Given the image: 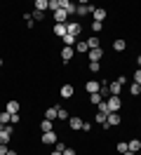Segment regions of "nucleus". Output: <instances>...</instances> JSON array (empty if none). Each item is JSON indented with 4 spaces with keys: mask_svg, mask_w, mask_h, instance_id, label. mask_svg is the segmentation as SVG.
Returning <instances> with one entry per match:
<instances>
[{
    "mask_svg": "<svg viewBox=\"0 0 141 155\" xmlns=\"http://www.w3.org/2000/svg\"><path fill=\"white\" fill-rule=\"evenodd\" d=\"M106 104H108V113H120V108H122L120 97H111V99H106Z\"/></svg>",
    "mask_w": 141,
    "mask_h": 155,
    "instance_id": "1",
    "label": "nucleus"
},
{
    "mask_svg": "<svg viewBox=\"0 0 141 155\" xmlns=\"http://www.w3.org/2000/svg\"><path fill=\"white\" fill-rule=\"evenodd\" d=\"M92 12H94V5H89V2H80V5H78V10H75V14L87 17V14H92Z\"/></svg>",
    "mask_w": 141,
    "mask_h": 155,
    "instance_id": "2",
    "label": "nucleus"
},
{
    "mask_svg": "<svg viewBox=\"0 0 141 155\" xmlns=\"http://www.w3.org/2000/svg\"><path fill=\"white\" fill-rule=\"evenodd\" d=\"M12 132H14V129H12V125H5V129L0 132V143H2V146H7V143H9V139H12Z\"/></svg>",
    "mask_w": 141,
    "mask_h": 155,
    "instance_id": "3",
    "label": "nucleus"
},
{
    "mask_svg": "<svg viewBox=\"0 0 141 155\" xmlns=\"http://www.w3.org/2000/svg\"><path fill=\"white\" fill-rule=\"evenodd\" d=\"M52 19H54L56 24H68V12H66V10H61V7H59V10H56L54 14H52Z\"/></svg>",
    "mask_w": 141,
    "mask_h": 155,
    "instance_id": "4",
    "label": "nucleus"
},
{
    "mask_svg": "<svg viewBox=\"0 0 141 155\" xmlns=\"http://www.w3.org/2000/svg\"><path fill=\"white\" fill-rule=\"evenodd\" d=\"M59 7L68 12V17H71V14H75V10H78V5H73L71 0H59Z\"/></svg>",
    "mask_w": 141,
    "mask_h": 155,
    "instance_id": "5",
    "label": "nucleus"
},
{
    "mask_svg": "<svg viewBox=\"0 0 141 155\" xmlns=\"http://www.w3.org/2000/svg\"><path fill=\"white\" fill-rule=\"evenodd\" d=\"M120 122H122L120 113H108V117H106V125H108V127H118Z\"/></svg>",
    "mask_w": 141,
    "mask_h": 155,
    "instance_id": "6",
    "label": "nucleus"
},
{
    "mask_svg": "<svg viewBox=\"0 0 141 155\" xmlns=\"http://www.w3.org/2000/svg\"><path fill=\"white\" fill-rule=\"evenodd\" d=\"M56 141H59V136H56L54 132H45V134H42V143L45 146H54Z\"/></svg>",
    "mask_w": 141,
    "mask_h": 155,
    "instance_id": "7",
    "label": "nucleus"
},
{
    "mask_svg": "<svg viewBox=\"0 0 141 155\" xmlns=\"http://www.w3.org/2000/svg\"><path fill=\"white\" fill-rule=\"evenodd\" d=\"M66 28H68V35L78 38V35H80V31H82V26H80V24H73V21H68V24H66Z\"/></svg>",
    "mask_w": 141,
    "mask_h": 155,
    "instance_id": "8",
    "label": "nucleus"
},
{
    "mask_svg": "<svg viewBox=\"0 0 141 155\" xmlns=\"http://www.w3.org/2000/svg\"><path fill=\"white\" fill-rule=\"evenodd\" d=\"M120 89H122V85L118 82V80L108 82V92H111V97H120Z\"/></svg>",
    "mask_w": 141,
    "mask_h": 155,
    "instance_id": "9",
    "label": "nucleus"
},
{
    "mask_svg": "<svg viewBox=\"0 0 141 155\" xmlns=\"http://www.w3.org/2000/svg\"><path fill=\"white\" fill-rule=\"evenodd\" d=\"M92 17H94V21H103V19H106V17H108V12L103 10V7H94Z\"/></svg>",
    "mask_w": 141,
    "mask_h": 155,
    "instance_id": "10",
    "label": "nucleus"
},
{
    "mask_svg": "<svg viewBox=\"0 0 141 155\" xmlns=\"http://www.w3.org/2000/svg\"><path fill=\"white\" fill-rule=\"evenodd\" d=\"M127 150L139 153V150H141V141H139V139H129V141H127Z\"/></svg>",
    "mask_w": 141,
    "mask_h": 155,
    "instance_id": "11",
    "label": "nucleus"
},
{
    "mask_svg": "<svg viewBox=\"0 0 141 155\" xmlns=\"http://www.w3.org/2000/svg\"><path fill=\"white\" fill-rule=\"evenodd\" d=\"M5 110H7L9 115H17V113H19V101H14V99H12V101H7Z\"/></svg>",
    "mask_w": 141,
    "mask_h": 155,
    "instance_id": "12",
    "label": "nucleus"
},
{
    "mask_svg": "<svg viewBox=\"0 0 141 155\" xmlns=\"http://www.w3.org/2000/svg\"><path fill=\"white\" fill-rule=\"evenodd\" d=\"M52 31H54V35H56V38H64L66 33H68L66 24H54V28H52Z\"/></svg>",
    "mask_w": 141,
    "mask_h": 155,
    "instance_id": "13",
    "label": "nucleus"
},
{
    "mask_svg": "<svg viewBox=\"0 0 141 155\" xmlns=\"http://www.w3.org/2000/svg\"><path fill=\"white\" fill-rule=\"evenodd\" d=\"M59 94H61V99H71V97L75 94V89H73V85H64Z\"/></svg>",
    "mask_w": 141,
    "mask_h": 155,
    "instance_id": "14",
    "label": "nucleus"
},
{
    "mask_svg": "<svg viewBox=\"0 0 141 155\" xmlns=\"http://www.w3.org/2000/svg\"><path fill=\"white\" fill-rule=\"evenodd\" d=\"M85 89H87V92H89V94H94V92H99V89H101V85H99V82H96V80H89V82H87V85H85Z\"/></svg>",
    "mask_w": 141,
    "mask_h": 155,
    "instance_id": "15",
    "label": "nucleus"
},
{
    "mask_svg": "<svg viewBox=\"0 0 141 155\" xmlns=\"http://www.w3.org/2000/svg\"><path fill=\"white\" fill-rule=\"evenodd\" d=\"M73 47H64L61 49V61H71V59H73Z\"/></svg>",
    "mask_w": 141,
    "mask_h": 155,
    "instance_id": "16",
    "label": "nucleus"
},
{
    "mask_svg": "<svg viewBox=\"0 0 141 155\" xmlns=\"http://www.w3.org/2000/svg\"><path fill=\"white\" fill-rule=\"evenodd\" d=\"M33 5H35V10H38V12H45V10H49V0H35Z\"/></svg>",
    "mask_w": 141,
    "mask_h": 155,
    "instance_id": "17",
    "label": "nucleus"
},
{
    "mask_svg": "<svg viewBox=\"0 0 141 155\" xmlns=\"http://www.w3.org/2000/svg\"><path fill=\"white\" fill-rule=\"evenodd\" d=\"M103 57V49H89V61H99V59Z\"/></svg>",
    "mask_w": 141,
    "mask_h": 155,
    "instance_id": "18",
    "label": "nucleus"
},
{
    "mask_svg": "<svg viewBox=\"0 0 141 155\" xmlns=\"http://www.w3.org/2000/svg\"><path fill=\"white\" fill-rule=\"evenodd\" d=\"M71 129H73V132H80V129H82V120H80V117H71Z\"/></svg>",
    "mask_w": 141,
    "mask_h": 155,
    "instance_id": "19",
    "label": "nucleus"
},
{
    "mask_svg": "<svg viewBox=\"0 0 141 155\" xmlns=\"http://www.w3.org/2000/svg\"><path fill=\"white\" fill-rule=\"evenodd\" d=\"M75 52H80V54L89 52V45H87V40H82V42H75Z\"/></svg>",
    "mask_w": 141,
    "mask_h": 155,
    "instance_id": "20",
    "label": "nucleus"
},
{
    "mask_svg": "<svg viewBox=\"0 0 141 155\" xmlns=\"http://www.w3.org/2000/svg\"><path fill=\"white\" fill-rule=\"evenodd\" d=\"M125 47H127V42H125L122 38H118L115 42H113V49H115V52H125Z\"/></svg>",
    "mask_w": 141,
    "mask_h": 155,
    "instance_id": "21",
    "label": "nucleus"
},
{
    "mask_svg": "<svg viewBox=\"0 0 141 155\" xmlns=\"http://www.w3.org/2000/svg\"><path fill=\"white\" fill-rule=\"evenodd\" d=\"M61 42H64V47H73V45L78 42V40H75L73 35H68V33H66L64 38H61Z\"/></svg>",
    "mask_w": 141,
    "mask_h": 155,
    "instance_id": "22",
    "label": "nucleus"
},
{
    "mask_svg": "<svg viewBox=\"0 0 141 155\" xmlns=\"http://www.w3.org/2000/svg\"><path fill=\"white\" fill-rule=\"evenodd\" d=\"M68 117H71V115H68V110H66V108H61V106L56 108V120H68Z\"/></svg>",
    "mask_w": 141,
    "mask_h": 155,
    "instance_id": "23",
    "label": "nucleus"
},
{
    "mask_svg": "<svg viewBox=\"0 0 141 155\" xmlns=\"http://www.w3.org/2000/svg\"><path fill=\"white\" fill-rule=\"evenodd\" d=\"M40 129H42V134H45V132H54V129H52V120H42V122H40Z\"/></svg>",
    "mask_w": 141,
    "mask_h": 155,
    "instance_id": "24",
    "label": "nucleus"
},
{
    "mask_svg": "<svg viewBox=\"0 0 141 155\" xmlns=\"http://www.w3.org/2000/svg\"><path fill=\"white\" fill-rule=\"evenodd\" d=\"M89 101H92L94 106H99V104H101V101H103V97H101V94H99V92H94V94H89Z\"/></svg>",
    "mask_w": 141,
    "mask_h": 155,
    "instance_id": "25",
    "label": "nucleus"
},
{
    "mask_svg": "<svg viewBox=\"0 0 141 155\" xmlns=\"http://www.w3.org/2000/svg\"><path fill=\"white\" fill-rule=\"evenodd\" d=\"M87 45H89V49H99V38H96V35L87 38Z\"/></svg>",
    "mask_w": 141,
    "mask_h": 155,
    "instance_id": "26",
    "label": "nucleus"
},
{
    "mask_svg": "<svg viewBox=\"0 0 141 155\" xmlns=\"http://www.w3.org/2000/svg\"><path fill=\"white\" fill-rule=\"evenodd\" d=\"M45 120H56V108H47L45 110Z\"/></svg>",
    "mask_w": 141,
    "mask_h": 155,
    "instance_id": "27",
    "label": "nucleus"
},
{
    "mask_svg": "<svg viewBox=\"0 0 141 155\" xmlns=\"http://www.w3.org/2000/svg\"><path fill=\"white\" fill-rule=\"evenodd\" d=\"M9 120H12V115H9L7 110H2V113H0V122H2V125H9Z\"/></svg>",
    "mask_w": 141,
    "mask_h": 155,
    "instance_id": "28",
    "label": "nucleus"
},
{
    "mask_svg": "<svg viewBox=\"0 0 141 155\" xmlns=\"http://www.w3.org/2000/svg\"><path fill=\"white\" fill-rule=\"evenodd\" d=\"M66 148H68V146H66L64 141H56V143H54V150H56V153H64Z\"/></svg>",
    "mask_w": 141,
    "mask_h": 155,
    "instance_id": "29",
    "label": "nucleus"
},
{
    "mask_svg": "<svg viewBox=\"0 0 141 155\" xmlns=\"http://www.w3.org/2000/svg\"><path fill=\"white\" fill-rule=\"evenodd\" d=\"M129 94H132V97H139V85H136V82H132V85H129Z\"/></svg>",
    "mask_w": 141,
    "mask_h": 155,
    "instance_id": "30",
    "label": "nucleus"
},
{
    "mask_svg": "<svg viewBox=\"0 0 141 155\" xmlns=\"http://www.w3.org/2000/svg\"><path fill=\"white\" fill-rule=\"evenodd\" d=\"M101 28H103V21H92V31L94 33H99Z\"/></svg>",
    "mask_w": 141,
    "mask_h": 155,
    "instance_id": "31",
    "label": "nucleus"
},
{
    "mask_svg": "<svg viewBox=\"0 0 141 155\" xmlns=\"http://www.w3.org/2000/svg\"><path fill=\"white\" fill-rule=\"evenodd\" d=\"M106 113H96V115H94V120H96V122H99V125H103V122H106Z\"/></svg>",
    "mask_w": 141,
    "mask_h": 155,
    "instance_id": "32",
    "label": "nucleus"
},
{
    "mask_svg": "<svg viewBox=\"0 0 141 155\" xmlns=\"http://www.w3.org/2000/svg\"><path fill=\"white\" fill-rule=\"evenodd\" d=\"M99 113H106V115H108V104H106V99L99 104Z\"/></svg>",
    "mask_w": 141,
    "mask_h": 155,
    "instance_id": "33",
    "label": "nucleus"
},
{
    "mask_svg": "<svg viewBox=\"0 0 141 155\" xmlns=\"http://www.w3.org/2000/svg\"><path fill=\"white\" fill-rule=\"evenodd\" d=\"M115 148H118V153H127V141H120Z\"/></svg>",
    "mask_w": 141,
    "mask_h": 155,
    "instance_id": "34",
    "label": "nucleus"
},
{
    "mask_svg": "<svg viewBox=\"0 0 141 155\" xmlns=\"http://www.w3.org/2000/svg\"><path fill=\"white\" fill-rule=\"evenodd\" d=\"M42 19H45V12H33V21H42Z\"/></svg>",
    "mask_w": 141,
    "mask_h": 155,
    "instance_id": "35",
    "label": "nucleus"
},
{
    "mask_svg": "<svg viewBox=\"0 0 141 155\" xmlns=\"http://www.w3.org/2000/svg\"><path fill=\"white\" fill-rule=\"evenodd\" d=\"M99 61H89V71H92V73H99Z\"/></svg>",
    "mask_w": 141,
    "mask_h": 155,
    "instance_id": "36",
    "label": "nucleus"
},
{
    "mask_svg": "<svg viewBox=\"0 0 141 155\" xmlns=\"http://www.w3.org/2000/svg\"><path fill=\"white\" fill-rule=\"evenodd\" d=\"M49 10H52V14L59 10V0H49Z\"/></svg>",
    "mask_w": 141,
    "mask_h": 155,
    "instance_id": "37",
    "label": "nucleus"
},
{
    "mask_svg": "<svg viewBox=\"0 0 141 155\" xmlns=\"http://www.w3.org/2000/svg\"><path fill=\"white\" fill-rule=\"evenodd\" d=\"M134 82L141 85V68H136V73H134Z\"/></svg>",
    "mask_w": 141,
    "mask_h": 155,
    "instance_id": "38",
    "label": "nucleus"
},
{
    "mask_svg": "<svg viewBox=\"0 0 141 155\" xmlns=\"http://www.w3.org/2000/svg\"><path fill=\"white\" fill-rule=\"evenodd\" d=\"M115 80H118V82H120L122 87H125V85H127V78H125V75H120V78H115Z\"/></svg>",
    "mask_w": 141,
    "mask_h": 155,
    "instance_id": "39",
    "label": "nucleus"
},
{
    "mask_svg": "<svg viewBox=\"0 0 141 155\" xmlns=\"http://www.w3.org/2000/svg\"><path fill=\"white\" fill-rule=\"evenodd\" d=\"M19 120H21V117H19V113H17V115H12V120H9V125H17Z\"/></svg>",
    "mask_w": 141,
    "mask_h": 155,
    "instance_id": "40",
    "label": "nucleus"
},
{
    "mask_svg": "<svg viewBox=\"0 0 141 155\" xmlns=\"http://www.w3.org/2000/svg\"><path fill=\"white\" fill-rule=\"evenodd\" d=\"M7 150H9L7 146H2V143H0V155H7Z\"/></svg>",
    "mask_w": 141,
    "mask_h": 155,
    "instance_id": "41",
    "label": "nucleus"
},
{
    "mask_svg": "<svg viewBox=\"0 0 141 155\" xmlns=\"http://www.w3.org/2000/svg\"><path fill=\"white\" fill-rule=\"evenodd\" d=\"M61 155H75V150H73V148H66V150H64Z\"/></svg>",
    "mask_w": 141,
    "mask_h": 155,
    "instance_id": "42",
    "label": "nucleus"
},
{
    "mask_svg": "<svg viewBox=\"0 0 141 155\" xmlns=\"http://www.w3.org/2000/svg\"><path fill=\"white\" fill-rule=\"evenodd\" d=\"M136 66L141 68V54H139V57H136Z\"/></svg>",
    "mask_w": 141,
    "mask_h": 155,
    "instance_id": "43",
    "label": "nucleus"
},
{
    "mask_svg": "<svg viewBox=\"0 0 141 155\" xmlns=\"http://www.w3.org/2000/svg\"><path fill=\"white\" fill-rule=\"evenodd\" d=\"M122 155H136V153H132V150H127V153H122Z\"/></svg>",
    "mask_w": 141,
    "mask_h": 155,
    "instance_id": "44",
    "label": "nucleus"
},
{
    "mask_svg": "<svg viewBox=\"0 0 141 155\" xmlns=\"http://www.w3.org/2000/svg\"><path fill=\"white\" fill-rule=\"evenodd\" d=\"M7 155H17V153H14V150H7Z\"/></svg>",
    "mask_w": 141,
    "mask_h": 155,
    "instance_id": "45",
    "label": "nucleus"
},
{
    "mask_svg": "<svg viewBox=\"0 0 141 155\" xmlns=\"http://www.w3.org/2000/svg\"><path fill=\"white\" fill-rule=\"evenodd\" d=\"M2 129H5V125H2V122H0V132H2Z\"/></svg>",
    "mask_w": 141,
    "mask_h": 155,
    "instance_id": "46",
    "label": "nucleus"
},
{
    "mask_svg": "<svg viewBox=\"0 0 141 155\" xmlns=\"http://www.w3.org/2000/svg\"><path fill=\"white\" fill-rule=\"evenodd\" d=\"M52 155H61V153H56V150H54V153H52Z\"/></svg>",
    "mask_w": 141,
    "mask_h": 155,
    "instance_id": "47",
    "label": "nucleus"
},
{
    "mask_svg": "<svg viewBox=\"0 0 141 155\" xmlns=\"http://www.w3.org/2000/svg\"><path fill=\"white\" fill-rule=\"evenodd\" d=\"M139 94H141V85H139Z\"/></svg>",
    "mask_w": 141,
    "mask_h": 155,
    "instance_id": "48",
    "label": "nucleus"
},
{
    "mask_svg": "<svg viewBox=\"0 0 141 155\" xmlns=\"http://www.w3.org/2000/svg\"><path fill=\"white\" fill-rule=\"evenodd\" d=\"M139 122H141V117H139Z\"/></svg>",
    "mask_w": 141,
    "mask_h": 155,
    "instance_id": "49",
    "label": "nucleus"
}]
</instances>
